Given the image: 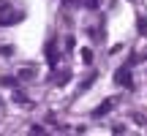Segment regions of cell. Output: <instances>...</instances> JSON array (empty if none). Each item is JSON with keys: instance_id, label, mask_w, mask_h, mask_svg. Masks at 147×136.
Wrapping results in <instances>:
<instances>
[{"instance_id": "1", "label": "cell", "mask_w": 147, "mask_h": 136, "mask_svg": "<svg viewBox=\"0 0 147 136\" xmlns=\"http://www.w3.org/2000/svg\"><path fill=\"white\" fill-rule=\"evenodd\" d=\"M115 82L120 84V87H131V84H134V79H131V71H128V68H120V71L115 73Z\"/></svg>"}, {"instance_id": "3", "label": "cell", "mask_w": 147, "mask_h": 136, "mask_svg": "<svg viewBox=\"0 0 147 136\" xmlns=\"http://www.w3.org/2000/svg\"><path fill=\"white\" fill-rule=\"evenodd\" d=\"M82 60H84V63H93V49H84V52H82Z\"/></svg>"}, {"instance_id": "2", "label": "cell", "mask_w": 147, "mask_h": 136, "mask_svg": "<svg viewBox=\"0 0 147 136\" xmlns=\"http://www.w3.org/2000/svg\"><path fill=\"white\" fill-rule=\"evenodd\" d=\"M112 106H115V98H109V101H104V104H101L98 109H95V117H101V114H104V112H109Z\"/></svg>"}]
</instances>
